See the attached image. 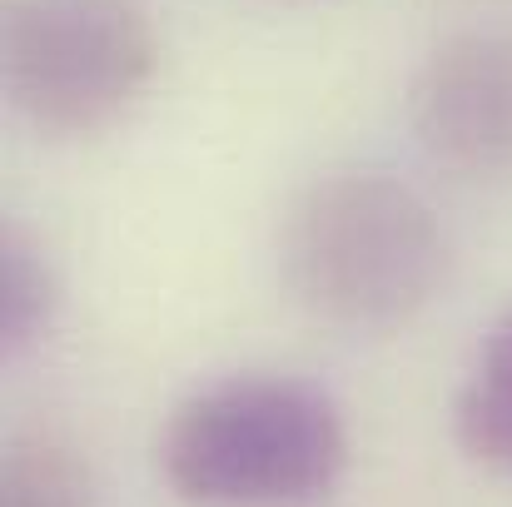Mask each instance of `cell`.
Here are the masks:
<instances>
[{
	"instance_id": "5b68a950",
	"label": "cell",
	"mask_w": 512,
	"mask_h": 507,
	"mask_svg": "<svg viewBox=\"0 0 512 507\" xmlns=\"http://www.w3.org/2000/svg\"><path fill=\"white\" fill-rule=\"evenodd\" d=\"M453 438L468 463L512 478V304L478 338L453 398Z\"/></svg>"
},
{
	"instance_id": "7a4b0ae2",
	"label": "cell",
	"mask_w": 512,
	"mask_h": 507,
	"mask_svg": "<svg viewBox=\"0 0 512 507\" xmlns=\"http://www.w3.org/2000/svg\"><path fill=\"white\" fill-rule=\"evenodd\" d=\"M353 438L334 393L294 373H229L194 388L160 433V473L184 507H324Z\"/></svg>"
},
{
	"instance_id": "6da1fadb",
	"label": "cell",
	"mask_w": 512,
	"mask_h": 507,
	"mask_svg": "<svg viewBox=\"0 0 512 507\" xmlns=\"http://www.w3.org/2000/svg\"><path fill=\"white\" fill-rule=\"evenodd\" d=\"M279 284L348 334L413 324L453 274V239L423 189L388 169H334L294 194L279 224Z\"/></svg>"
},
{
	"instance_id": "8992f818",
	"label": "cell",
	"mask_w": 512,
	"mask_h": 507,
	"mask_svg": "<svg viewBox=\"0 0 512 507\" xmlns=\"http://www.w3.org/2000/svg\"><path fill=\"white\" fill-rule=\"evenodd\" d=\"M0 507H100L95 473L70 438L25 428L0 458Z\"/></svg>"
},
{
	"instance_id": "52a82bcc",
	"label": "cell",
	"mask_w": 512,
	"mask_h": 507,
	"mask_svg": "<svg viewBox=\"0 0 512 507\" xmlns=\"http://www.w3.org/2000/svg\"><path fill=\"white\" fill-rule=\"evenodd\" d=\"M55 314H60V274L40 249V239L10 224L0 239V353L25 358L30 348H40L55 329Z\"/></svg>"
},
{
	"instance_id": "3957f363",
	"label": "cell",
	"mask_w": 512,
	"mask_h": 507,
	"mask_svg": "<svg viewBox=\"0 0 512 507\" xmlns=\"http://www.w3.org/2000/svg\"><path fill=\"white\" fill-rule=\"evenodd\" d=\"M5 95L50 140L115 130L160 75L145 0H15L5 15Z\"/></svg>"
},
{
	"instance_id": "277c9868",
	"label": "cell",
	"mask_w": 512,
	"mask_h": 507,
	"mask_svg": "<svg viewBox=\"0 0 512 507\" xmlns=\"http://www.w3.org/2000/svg\"><path fill=\"white\" fill-rule=\"evenodd\" d=\"M408 125L438 169L512 179V25H478L438 40L408 85Z\"/></svg>"
}]
</instances>
